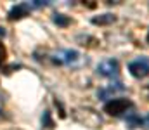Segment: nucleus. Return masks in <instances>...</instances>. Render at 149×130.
<instances>
[{"label": "nucleus", "instance_id": "nucleus-1", "mask_svg": "<svg viewBox=\"0 0 149 130\" xmlns=\"http://www.w3.org/2000/svg\"><path fill=\"white\" fill-rule=\"evenodd\" d=\"M128 108H132V102L128 99H111L109 102H106L104 111L111 116H120L123 115Z\"/></svg>", "mask_w": 149, "mask_h": 130}, {"label": "nucleus", "instance_id": "nucleus-2", "mask_svg": "<svg viewBox=\"0 0 149 130\" xmlns=\"http://www.w3.org/2000/svg\"><path fill=\"white\" fill-rule=\"evenodd\" d=\"M128 71L135 78H144L149 75V57H139L128 64Z\"/></svg>", "mask_w": 149, "mask_h": 130}, {"label": "nucleus", "instance_id": "nucleus-3", "mask_svg": "<svg viewBox=\"0 0 149 130\" xmlns=\"http://www.w3.org/2000/svg\"><path fill=\"white\" fill-rule=\"evenodd\" d=\"M97 71H99V75H102V76H109V78L118 76V71H120L118 61H114V59H106V61H102V63L97 66Z\"/></svg>", "mask_w": 149, "mask_h": 130}, {"label": "nucleus", "instance_id": "nucleus-4", "mask_svg": "<svg viewBox=\"0 0 149 130\" xmlns=\"http://www.w3.org/2000/svg\"><path fill=\"white\" fill-rule=\"evenodd\" d=\"M24 16H28V5L26 3H19V5H16L10 12H9V17L14 21V19H21V17H24Z\"/></svg>", "mask_w": 149, "mask_h": 130}, {"label": "nucleus", "instance_id": "nucleus-5", "mask_svg": "<svg viewBox=\"0 0 149 130\" xmlns=\"http://www.w3.org/2000/svg\"><path fill=\"white\" fill-rule=\"evenodd\" d=\"M116 17L113 14H102L99 17H92V23L94 24H109V23H114Z\"/></svg>", "mask_w": 149, "mask_h": 130}, {"label": "nucleus", "instance_id": "nucleus-6", "mask_svg": "<svg viewBox=\"0 0 149 130\" xmlns=\"http://www.w3.org/2000/svg\"><path fill=\"white\" fill-rule=\"evenodd\" d=\"M127 123L130 125V129H137V127H141V125H142V118H141V116L132 115V116H128V118H127Z\"/></svg>", "mask_w": 149, "mask_h": 130}, {"label": "nucleus", "instance_id": "nucleus-7", "mask_svg": "<svg viewBox=\"0 0 149 130\" xmlns=\"http://www.w3.org/2000/svg\"><path fill=\"white\" fill-rule=\"evenodd\" d=\"M54 23H56V24H59V26H68V24H70V19H68V17H64L63 14H56Z\"/></svg>", "mask_w": 149, "mask_h": 130}, {"label": "nucleus", "instance_id": "nucleus-8", "mask_svg": "<svg viewBox=\"0 0 149 130\" xmlns=\"http://www.w3.org/2000/svg\"><path fill=\"white\" fill-rule=\"evenodd\" d=\"M5 59H7V49H5V45L0 42V64L2 63H5Z\"/></svg>", "mask_w": 149, "mask_h": 130}, {"label": "nucleus", "instance_id": "nucleus-9", "mask_svg": "<svg viewBox=\"0 0 149 130\" xmlns=\"http://www.w3.org/2000/svg\"><path fill=\"white\" fill-rule=\"evenodd\" d=\"M43 118H45V125H47L49 129H52V127H54V123H52V120H50L49 113H45V115H43Z\"/></svg>", "mask_w": 149, "mask_h": 130}, {"label": "nucleus", "instance_id": "nucleus-10", "mask_svg": "<svg viewBox=\"0 0 149 130\" xmlns=\"http://www.w3.org/2000/svg\"><path fill=\"white\" fill-rule=\"evenodd\" d=\"M0 35H2V37L5 35V31H3V28H0Z\"/></svg>", "mask_w": 149, "mask_h": 130}, {"label": "nucleus", "instance_id": "nucleus-11", "mask_svg": "<svg viewBox=\"0 0 149 130\" xmlns=\"http://www.w3.org/2000/svg\"><path fill=\"white\" fill-rule=\"evenodd\" d=\"M148 42H149V31H148Z\"/></svg>", "mask_w": 149, "mask_h": 130}, {"label": "nucleus", "instance_id": "nucleus-12", "mask_svg": "<svg viewBox=\"0 0 149 130\" xmlns=\"http://www.w3.org/2000/svg\"><path fill=\"white\" fill-rule=\"evenodd\" d=\"M148 122H149V116H148Z\"/></svg>", "mask_w": 149, "mask_h": 130}]
</instances>
